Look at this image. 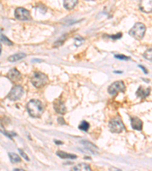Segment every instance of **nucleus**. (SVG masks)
Masks as SVG:
<instances>
[{"label": "nucleus", "instance_id": "1", "mask_svg": "<svg viewBox=\"0 0 152 171\" xmlns=\"http://www.w3.org/2000/svg\"><path fill=\"white\" fill-rule=\"evenodd\" d=\"M27 110L31 117L38 118L44 112V107L38 100H31L27 104Z\"/></svg>", "mask_w": 152, "mask_h": 171}, {"label": "nucleus", "instance_id": "2", "mask_svg": "<svg viewBox=\"0 0 152 171\" xmlns=\"http://www.w3.org/2000/svg\"><path fill=\"white\" fill-rule=\"evenodd\" d=\"M49 82L48 77L42 72H34L31 78V83L36 87H43Z\"/></svg>", "mask_w": 152, "mask_h": 171}, {"label": "nucleus", "instance_id": "3", "mask_svg": "<svg viewBox=\"0 0 152 171\" xmlns=\"http://www.w3.org/2000/svg\"><path fill=\"white\" fill-rule=\"evenodd\" d=\"M146 32V27L142 23H136L133 26V28L129 31V34H130L132 38L137 40H141L144 36Z\"/></svg>", "mask_w": 152, "mask_h": 171}, {"label": "nucleus", "instance_id": "4", "mask_svg": "<svg viewBox=\"0 0 152 171\" xmlns=\"http://www.w3.org/2000/svg\"><path fill=\"white\" fill-rule=\"evenodd\" d=\"M109 128L113 133H120L124 130L125 126L120 117H115L110 120Z\"/></svg>", "mask_w": 152, "mask_h": 171}, {"label": "nucleus", "instance_id": "5", "mask_svg": "<svg viewBox=\"0 0 152 171\" xmlns=\"http://www.w3.org/2000/svg\"><path fill=\"white\" fill-rule=\"evenodd\" d=\"M125 90H126V86H125L124 82L122 81H115L114 83L110 84V87H108L109 94L113 96L118 94L119 92H124Z\"/></svg>", "mask_w": 152, "mask_h": 171}, {"label": "nucleus", "instance_id": "6", "mask_svg": "<svg viewBox=\"0 0 152 171\" xmlns=\"http://www.w3.org/2000/svg\"><path fill=\"white\" fill-rule=\"evenodd\" d=\"M24 94V89L21 86L15 85L12 87L11 91L8 95V99L11 100H19Z\"/></svg>", "mask_w": 152, "mask_h": 171}, {"label": "nucleus", "instance_id": "7", "mask_svg": "<svg viewBox=\"0 0 152 171\" xmlns=\"http://www.w3.org/2000/svg\"><path fill=\"white\" fill-rule=\"evenodd\" d=\"M15 18L18 20L21 21H28L31 20V16L30 14V12L25 8H17L15 12Z\"/></svg>", "mask_w": 152, "mask_h": 171}, {"label": "nucleus", "instance_id": "8", "mask_svg": "<svg viewBox=\"0 0 152 171\" xmlns=\"http://www.w3.org/2000/svg\"><path fill=\"white\" fill-rule=\"evenodd\" d=\"M139 8L143 12L150 13L152 12V0H140Z\"/></svg>", "mask_w": 152, "mask_h": 171}, {"label": "nucleus", "instance_id": "9", "mask_svg": "<svg viewBox=\"0 0 152 171\" xmlns=\"http://www.w3.org/2000/svg\"><path fill=\"white\" fill-rule=\"evenodd\" d=\"M53 107H54L56 112L61 114V115H63L66 113V107H65L64 103L60 100H56L55 101L54 104H53Z\"/></svg>", "mask_w": 152, "mask_h": 171}, {"label": "nucleus", "instance_id": "10", "mask_svg": "<svg viewBox=\"0 0 152 171\" xmlns=\"http://www.w3.org/2000/svg\"><path fill=\"white\" fill-rule=\"evenodd\" d=\"M8 77L12 81L16 82V81H20L21 78V75L19 71H18L15 68H13V69L9 71L8 74Z\"/></svg>", "mask_w": 152, "mask_h": 171}, {"label": "nucleus", "instance_id": "11", "mask_svg": "<svg viewBox=\"0 0 152 171\" xmlns=\"http://www.w3.org/2000/svg\"><path fill=\"white\" fill-rule=\"evenodd\" d=\"M150 87H147V88H145V87H142V86H140L136 91V96L138 97L141 98V99H144V98H146L149 94H150Z\"/></svg>", "mask_w": 152, "mask_h": 171}, {"label": "nucleus", "instance_id": "12", "mask_svg": "<svg viewBox=\"0 0 152 171\" xmlns=\"http://www.w3.org/2000/svg\"><path fill=\"white\" fill-rule=\"evenodd\" d=\"M131 126L135 130L141 131L143 127V122L138 117H132L131 118Z\"/></svg>", "mask_w": 152, "mask_h": 171}, {"label": "nucleus", "instance_id": "13", "mask_svg": "<svg viewBox=\"0 0 152 171\" xmlns=\"http://www.w3.org/2000/svg\"><path fill=\"white\" fill-rule=\"evenodd\" d=\"M56 154H57V155L62 159H76L77 158V156L74 155V154H68V153L65 152V151H58L57 153H56Z\"/></svg>", "mask_w": 152, "mask_h": 171}, {"label": "nucleus", "instance_id": "14", "mask_svg": "<svg viewBox=\"0 0 152 171\" xmlns=\"http://www.w3.org/2000/svg\"><path fill=\"white\" fill-rule=\"evenodd\" d=\"M78 3V0H64L63 5L66 9L71 10Z\"/></svg>", "mask_w": 152, "mask_h": 171}, {"label": "nucleus", "instance_id": "15", "mask_svg": "<svg viewBox=\"0 0 152 171\" xmlns=\"http://www.w3.org/2000/svg\"><path fill=\"white\" fill-rule=\"evenodd\" d=\"M26 57V54L25 53H17V54H14L12 56H9L8 58V60L9 62H17V61L21 60V59H24V58Z\"/></svg>", "mask_w": 152, "mask_h": 171}, {"label": "nucleus", "instance_id": "16", "mask_svg": "<svg viewBox=\"0 0 152 171\" xmlns=\"http://www.w3.org/2000/svg\"><path fill=\"white\" fill-rule=\"evenodd\" d=\"M72 169L73 170H78V171H81V170L90 171L91 170V166H89L88 164H86V163H79V164L76 165L75 166H74Z\"/></svg>", "mask_w": 152, "mask_h": 171}, {"label": "nucleus", "instance_id": "17", "mask_svg": "<svg viewBox=\"0 0 152 171\" xmlns=\"http://www.w3.org/2000/svg\"><path fill=\"white\" fill-rule=\"evenodd\" d=\"M8 156H9L10 160H11L12 163H18V162L21 161V157L17 154L11 152L8 154Z\"/></svg>", "mask_w": 152, "mask_h": 171}, {"label": "nucleus", "instance_id": "18", "mask_svg": "<svg viewBox=\"0 0 152 171\" xmlns=\"http://www.w3.org/2000/svg\"><path fill=\"white\" fill-rule=\"evenodd\" d=\"M89 127H90V125H89V123L86 121L81 122V124H80L79 126H78V128H79L81 130L85 131V132H86V131L88 130Z\"/></svg>", "mask_w": 152, "mask_h": 171}, {"label": "nucleus", "instance_id": "19", "mask_svg": "<svg viewBox=\"0 0 152 171\" xmlns=\"http://www.w3.org/2000/svg\"><path fill=\"white\" fill-rule=\"evenodd\" d=\"M65 39H66V34H65V35L62 36L60 38H59V40H58L57 41H56V42H55V44H54V45H53V47H59V46L62 45V44H63Z\"/></svg>", "mask_w": 152, "mask_h": 171}, {"label": "nucleus", "instance_id": "20", "mask_svg": "<svg viewBox=\"0 0 152 171\" xmlns=\"http://www.w3.org/2000/svg\"><path fill=\"white\" fill-rule=\"evenodd\" d=\"M143 56H144V57L146 59L152 61V48L148 49L147 50H146L144 53V54H143Z\"/></svg>", "mask_w": 152, "mask_h": 171}, {"label": "nucleus", "instance_id": "21", "mask_svg": "<svg viewBox=\"0 0 152 171\" xmlns=\"http://www.w3.org/2000/svg\"><path fill=\"white\" fill-rule=\"evenodd\" d=\"M0 40H1V41L3 42L4 44H6V45H13V43L11 41H9V39H8V38L5 36H4V35H1V36H0Z\"/></svg>", "mask_w": 152, "mask_h": 171}, {"label": "nucleus", "instance_id": "22", "mask_svg": "<svg viewBox=\"0 0 152 171\" xmlns=\"http://www.w3.org/2000/svg\"><path fill=\"white\" fill-rule=\"evenodd\" d=\"M115 57L117 58V59H121V60H129V59H130V58L129 57H128V56H125V55H122V54L115 55Z\"/></svg>", "mask_w": 152, "mask_h": 171}, {"label": "nucleus", "instance_id": "23", "mask_svg": "<svg viewBox=\"0 0 152 171\" xmlns=\"http://www.w3.org/2000/svg\"><path fill=\"white\" fill-rule=\"evenodd\" d=\"M18 151H19V152H20L21 155L22 156V157H23V158H25V160H29V158H28V155H27V154H25V151H24L23 150H21V149H18Z\"/></svg>", "mask_w": 152, "mask_h": 171}, {"label": "nucleus", "instance_id": "24", "mask_svg": "<svg viewBox=\"0 0 152 171\" xmlns=\"http://www.w3.org/2000/svg\"><path fill=\"white\" fill-rule=\"evenodd\" d=\"M83 42V39L81 38H76V41H75V45L77 46H79L82 44Z\"/></svg>", "mask_w": 152, "mask_h": 171}, {"label": "nucleus", "instance_id": "25", "mask_svg": "<svg viewBox=\"0 0 152 171\" xmlns=\"http://www.w3.org/2000/svg\"><path fill=\"white\" fill-rule=\"evenodd\" d=\"M122 37V34L120 33V34H117V35H112V36H110V38H112V39H120V38H121Z\"/></svg>", "mask_w": 152, "mask_h": 171}, {"label": "nucleus", "instance_id": "26", "mask_svg": "<svg viewBox=\"0 0 152 171\" xmlns=\"http://www.w3.org/2000/svg\"><path fill=\"white\" fill-rule=\"evenodd\" d=\"M138 66H139V67H140V68H141V69H142V70H143V71H144V73H145V74H147V69H146V68H144V66H142V65H138Z\"/></svg>", "mask_w": 152, "mask_h": 171}, {"label": "nucleus", "instance_id": "27", "mask_svg": "<svg viewBox=\"0 0 152 171\" xmlns=\"http://www.w3.org/2000/svg\"><path fill=\"white\" fill-rule=\"evenodd\" d=\"M58 121H61V122H59V123H60V124H65V120H64L62 118H61V117H60V118L58 119Z\"/></svg>", "mask_w": 152, "mask_h": 171}, {"label": "nucleus", "instance_id": "28", "mask_svg": "<svg viewBox=\"0 0 152 171\" xmlns=\"http://www.w3.org/2000/svg\"><path fill=\"white\" fill-rule=\"evenodd\" d=\"M2 52V47H1V44H0V53Z\"/></svg>", "mask_w": 152, "mask_h": 171}, {"label": "nucleus", "instance_id": "29", "mask_svg": "<svg viewBox=\"0 0 152 171\" xmlns=\"http://www.w3.org/2000/svg\"><path fill=\"white\" fill-rule=\"evenodd\" d=\"M86 1H95V0H86Z\"/></svg>", "mask_w": 152, "mask_h": 171}]
</instances>
